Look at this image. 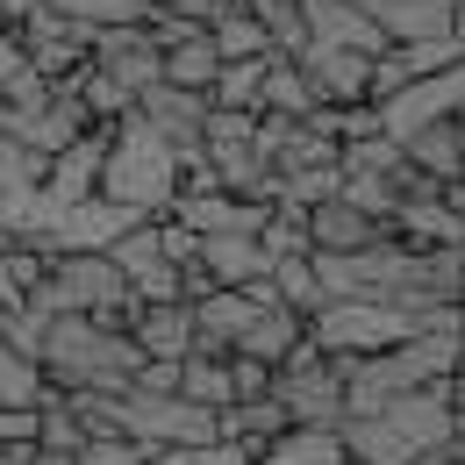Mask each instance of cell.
Returning a JSON list of instances; mask_svg holds the SVG:
<instances>
[{
    "mask_svg": "<svg viewBox=\"0 0 465 465\" xmlns=\"http://www.w3.org/2000/svg\"><path fill=\"white\" fill-rule=\"evenodd\" d=\"M36 365H44V387L58 394H122L129 372L143 365V351L129 344V330H108L94 315H44V344H36Z\"/></svg>",
    "mask_w": 465,
    "mask_h": 465,
    "instance_id": "obj_1",
    "label": "cell"
},
{
    "mask_svg": "<svg viewBox=\"0 0 465 465\" xmlns=\"http://www.w3.org/2000/svg\"><path fill=\"white\" fill-rule=\"evenodd\" d=\"M173 186H179V151L136 115V108L115 115L108 143H101V186H94V193L136 208V215H165V208H173Z\"/></svg>",
    "mask_w": 465,
    "mask_h": 465,
    "instance_id": "obj_2",
    "label": "cell"
},
{
    "mask_svg": "<svg viewBox=\"0 0 465 465\" xmlns=\"http://www.w3.org/2000/svg\"><path fill=\"white\" fill-rule=\"evenodd\" d=\"M415 337V315L394 301H322L308 315V344L322 358H365V351H387Z\"/></svg>",
    "mask_w": 465,
    "mask_h": 465,
    "instance_id": "obj_3",
    "label": "cell"
},
{
    "mask_svg": "<svg viewBox=\"0 0 465 465\" xmlns=\"http://www.w3.org/2000/svg\"><path fill=\"white\" fill-rule=\"evenodd\" d=\"M272 401L287 408V422L337 430V422H344V372H337V358H322V351L301 337V344L272 365Z\"/></svg>",
    "mask_w": 465,
    "mask_h": 465,
    "instance_id": "obj_4",
    "label": "cell"
},
{
    "mask_svg": "<svg viewBox=\"0 0 465 465\" xmlns=\"http://www.w3.org/2000/svg\"><path fill=\"white\" fill-rule=\"evenodd\" d=\"M293 72H301L308 101H322V108L372 101V58L351 51V44H322V36H308V44L293 51Z\"/></svg>",
    "mask_w": 465,
    "mask_h": 465,
    "instance_id": "obj_5",
    "label": "cell"
},
{
    "mask_svg": "<svg viewBox=\"0 0 465 465\" xmlns=\"http://www.w3.org/2000/svg\"><path fill=\"white\" fill-rule=\"evenodd\" d=\"M15 29H22V51H29V64H36L51 86H72V79L94 64V58H86V51H94V29L64 22L58 7H44V15H22Z\"/></svg>",
    "mask_w": 465,
    "mask_h": 465,
    "instance_id": "obj_6",
    "label": "cell"
},
{
    "mask_svg": "<svg viewBox=\"0 0 465 465\" xmlns=\"http://www.w3.org/2000/svg\"><path fill=\"white\" fill-rule=\"evenodd\" d=\"M86 58L101 64L115 86H129V94H143V86L165 79V51H158V36H151L143 22H129V29H94V51H86Z\"/></svg>",
    "mask_w": 465,
    "mask_h": 465,
    "instance_id": "obj_7",
    "label": "cell"
},
{
    "mask_svg": "<svg viewBox=\"0 0 465 465\" xmlns=\"http://www.w3.org/2000/svg\"><path fill=\"white\" fill-rule=\"evenodd\" d=\"M136 115L151 122L165 143H173L179 158H201V122H208V94H193V86H143L136 94Z\"/></svg>",
    "mask_w": 465,
    "mask_h": 465,
    "instance_id": "obj_8",
    "label": "cell"
},
{
    "mask_svg": "<svg viewBox=\"0 0 465 465\" xmlns=\"http://www.w3.org/2000/svg\"><path fill=\"white\" fill-rule=\"evenodd\" d=\"M129 223H143L136 208H122V201H101V193H86V201H72L51 215V243L58 251H108Z\"/></svg>",
    "mask_w": 465,
    "mask_h": 465,
    "instance_id": "obj_9",
    "label": "cell"
},
{
    "mask_svg": "<svg viewBox=\"0 0 465 465\" xmlns=\"http://www.w3.org/2000/svg\"><path fill=\"white\" fill-rule=\"evenodd\" d=\"M301 215H308V251H365V243L394 236L387 215H365L344 193H330V201H315V208H301Z\"/></svg>",
    "mask_w": 465,
    "mask_h": 465,
    "instance_id": "obj_10",
    "label": "cell"
},
{
    "mask_svg": "<svg viewBox=\"0 0 465 465\" xmlns=\"http://www.w3.org/2000/svg\"><path fill=\"white\" fill-rule=\"evenodd\" d=\"M186 315H193V351H230L243 337V322L258 315V301L243 287H208L186 301Z\"/></svg>",
    "mask_w": 465,
    "mask_h": 465,
    "instance_id": "obj_11",
    "label": "cell"
},
{
    "mask_svg": "<svg viewBox=\"0 0 465 465\" xmlns=\"http://www.w3.org/2000/svg\"><path fill=\"white\" fill-rule=\"evenodd\" d=\"M387 44H430L451 36V0H358Z\"/></svg>",
    "mask_w": 465,
    "mask_h": 465,
    "instance_id": "obj_12",
    "label": "cell"
},
{
    "mask_svg": "<svg viewBox=\"0 0 465 465\" xmlns=\"http://www.w3.org/2000/svg\"><path fill=\"white\" fill-rule=\"evenodd\" d=\"M129 344L143 351V358H186V351H193V315H186V301H136Z\"/></svg>",
    "mask_w": 465,
    "mask_h": 465,
    "instance_id": "obj_13",
    "label": "cell"
},
{
    "mask_svg": "<svg viewBox=\"0 0 465 465\" xmlns=\"http://www.w3.org/2000/svg\"><path fill=\"white\" fill-rule=\"evenodd\" d=\"M265 265H272V258H265V243H258L251 230H215V236H201V272H208L215 287H251Z\"/></svg>",
    "mask_w": 465,
    "mask_h": 465,
    "instance_id": "obj_14",
    "label": "cell"
},
{
    "mask_svg": "<svg viewBox=\"0 0 465 465\" xmlns=\"http://www.w3.org/2000/svg\"><path fill=\"white\" fill-rule=\"evenodd\" d=\"M94 186H101V136H72L51 158V173H44V208H72Z\"/></svg>",
    "mask_w": 465,
    "mask_h": 465,
    "instance_id": "obj_15",
    "label": "cell"
},
{
    "mask_svg": "<svg viewBox=\"0 0 465 465\" xmlns=\"http://www.w3.org/2000/svg\"><path fill=\"white\" fill-rule=\"evenodd\" d=\"M258 465H351L344 459V437L322 430V422H287L280 437L258 444Z\"/></svg>",
    "mask_w": 465,
    "mask_h": 465,
    "instance_id": "obj_16",
    "label": "cell"
},
{
    "mask_svg": "<svg viewBox=\"0 0 465 465\" xmlns=\"http://www.w3.org/2000/svg\"><path fill=\"white\" fill-rule=\"evenodd\" d=\"M301 337H308V315H293V308H258V315L243 322V337H236L230 351L258 358V365H280V358H287Z\"/></svg>",
    "mask_w": 465,
    "mask_h": 465,
    "instance_id": "obj_17",
    "label": "cell"
},
{
    "mask_svg": "<svg viewBox=\"0 0 465 465\" xmlns=\"http://www.w3.org/2000/svg\"><path fill=\"white\" fill-rule=\"evenodd\" d=\"M215 72H223V51H215L208 29H186L179 44H165V86H193V94H208Z\"/></svg>",
    "mask_w": 465,
    "mask_h": 465,
    "instance_id": "obj_18",
    "label": "cell"
},
{
    "mask_svg": "<svg viewBox=\"0 0 465 465\" xmlns=\"http://www.w3.org/2000/svg\"><path fill=\"white\" fill-rule=\"evenodd\" d=\"M401 158L415 165V173H430V179L465 173V165H459V122H422V129H408V136H401Z\"/></svg>",
    "mask_w": 465,
    "mask_h": 465,
    "instance_id": "obj_19",
    "label": "cell"
},
{
    "mask_svg": "<svg viewBox=\"0 0 465 465\" xmlns=\"http://www.w3.org/2000/svg\"><path fill=\"white\" fill-rule=\"evenodd\" d=\"M179 394L201 408H230V351H186L179 358Z\"/></svg>",
    "mask_w": 465,
    "mask_h": 465,
    "instance_id": "obj_20",
    "label": "cell"
},
{
    "mask_svg": "<svg viewBox=\"0 0 465 465\" xmlns=\"http://www.w3.org/2000/svg\"><path fill=\"white\" fill-rule=\"evenodd\" d=\"M265 64H272V58H223V72L208 79V108H243V115H258Z\"/></svg>",
    "mask_w": 465,
    "mask_h": 465,
    "instance_id": "obj_21",
    "label": "cell"
},
{
    "mask_svg": "<svg viewBox=\"0 0 465 465\" xmlns=\"http://www.w3.org/2000/svg\"><path fill=\"white\" fill-rule=\"evenodd\" d=\"M208 36H215V51H223V58H272V36L243 15V0H223V15L208 22Z\"/></svg>",
    "mask_w": 465,
    "mask_h": 465,
    "instance_id": "obj_22",
    "label": "cell"
},
{
    "mask_svg": "<svg viewBox=\"0 0 465 465\" xmlns=\"http://www.w3.org/2000/svg\"><path fill=\"white\" fill-rule=\"evenodd\" d=\"M86 444V422L72 415V401H64L58 387H44V401H36V451H79Z\"/></svg>",
    "mask_w": 465,
    "mask_h": 465,
    "instance_id": "obj_23",
    "label": "cell"
},
{
    "mask_svg": "<svg viewBox=\"0 0 465 465\" xmlns=\"http://www.w3.org/2000/svg\"><path fill=\"white\" fill-rule=\"evenodd\" d=\"M64 22L79 29H129V22H151V0H51Z\"/></svg>",
    "mask_w": 465,
    "mask_h": 465,
    "instance_id": "obj_24",
    "label": "cell"
},
{
    "mask_svg": "<svg viewBox=\"0 0 465 465\" xmlns=\"http://www.w3.org/2000/svg\"><path fill=\"white\" fill-rule=\"evenodd\" d=\"M243 15H251V22H258V29H265V36H272V51H301V44H308V22H301V0H243Z\"/></svg>",
    "mask_w": 465,
    "mask_h": 465,
    "instance_id": "obj_25",
    "label": "cell"
},
{
    "mask_svg": "<svg viewBox=\"0 0 465 465\" xmlns=\"http://www.w3.org/2000/svg\"><path fill=\"white\" fill-rule=\"evenodd\" d=\"M44 173H51V158L29 151L15 129H0V193H29V186H44Z\"/></svg>",
    "mask_w": 465,
    "mask_h": 465,
    "instance_id": "obj_26",
    "label": "cell"
},
{
    "mask_svg": "<svg viewBox=\"0 0 465 465\" xmlns=\"http://www.w3.org/2000/svg\"><path fill=\"white\" fill-rule=\"evenodd\" d=\"M44 401V365L22 358L15 344H0V408H36Z\"/></svg>",
    "mask_w": 465,
    "mask_h": 465,
    "instance_id": "obj_27",
    "label": "cell"
},
{
    "mask_svg": "<svg viewBox=\"0 0 465 465\" xmlns=\"http://www.w3.org/2000/svg\"><path fill=\"white\" fill-rule=\"evenodd\" d=\"M72 465H151V451H143L136 437H86V444L72 451Z\"/></svg>",
    "mask_w": 465,
    "mask_h": 465,
    "instance_id": "obj_28",
    "label": "cell"
},
{
    "mask_svg": "<svg viewBox=\"0 0 465 465\" xmlns=\"http://www.w3.org/2000/svg\"><path fill=\"white\" fill-rule=\"evenodd\" d=\"M15 72H29V51H22V29H15V22H0V86H7Z\"/></svg>",
    "mask_w": 465,
    "mask_h": 465,
    "instance_id": "obj_29",
    "label": "cell"
},
{
    "mask_svg": "<svg viewBox=\"0 0 465 465\" xmlns=\"http://www.w3.org/2000/svg\"><path fill=\"white\" fill-rule=\"evenodd\" d=\"M0 444H36V408H0Z\"/></svg>",
    "mask_w": 465,
    "mask_h": 465,
    "instance_id": "obj_30",
    "label": "cell"
},
{
    "mask_svg": "<svg viewBox=\"0 0 465 465\" xmlns=\"http://www.w3.org/2000/svg\"><path fill=\"white\" fill-rule=\"evenodd\" d=\"M415 465H465V437H444V444H430Z\"/></svg>",
    "mask_w": 465,
    "mask_h": 465,
    "instance_id": "obj_31",
    "label": "cell"
},
{
    "mask_svg": "<svg viewBox=\"0 0 465 465\" xmlns=\"http://www.w3.org/2000/svg\"><path fill=\"white\" fill-rule=\"evenodd\" d=\"M51 0H7V22H22V15H44Z\"/></svg>",
    "mask_w": 465,
    "mask_h": 465,
    "instance_id": "obj_32",
    "label": "cell"
},
{
    "mask_svg": "<svg viewBox=\"0 0 465 465\" xmlns=\"http://www.w3.org/2000/svg\"><path fill=\"white\" fill-rule=\"evenodd\" d=\"M451 36L465 44V0H451Z\"/></svg>",
    "mask_w": 465,
    "mask_h": 465,
    "instance_id": "obj_33",
    "label": "cell"
},
{
    "mask_svg": "<svg viewBox=\"0 0 465 465\" xmlns=\"http://www.w3.org/2000/svg\"><path fill=\"white\" fill-rule=\"evenodd\" d=\"M459 165H465V122H459Z\"/></svg>",
    "mask_w": 465,
    "mask_h": 465,
    "instance_id": "obj_34",
    "label": "cell"
},
{
    "mask_svg": "<svg viewBox=\"0 0 465 465\" xmlns=\"http://www.w3.org/2000/svg\"><path fill=\"white\" fill-rule=\"evenodd\" d=\"M0 129H7V101H0Z\"/></svg>",
    "mask_w": 465,
    "mask_h": 465,
    "instance_id": "obj_35",
    "label": "cell"
},
{
    "mask_svg": "<svg viewBox=\"0 0 465 465\" xmlns=\"http://www.w3.org/2000/svg\"><path fill=\"white\" fill-rule=\"evenodd\" d=\"M0 15H7V0H0Z\"/></svg>",
    "mask_w": 465,
    "mask_h": 465,
    "instance_id": "obj_36",
    "label": "cell"
}]
</instances>
